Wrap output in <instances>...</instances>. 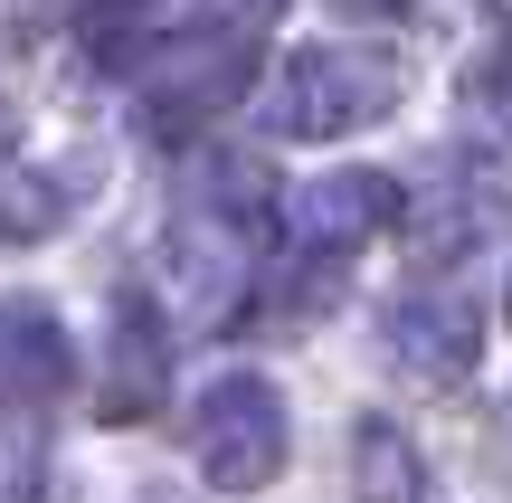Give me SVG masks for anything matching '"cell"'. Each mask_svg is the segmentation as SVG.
Masks as SVG:
<instances>
[{
	"mask_svg": "<svg viewBox=\"0 0 512 503\" xmlns=\"http://www.w3.org/2000/svg\"><path fill=\"white\" fill-rule=\"evenodd\" d=\"M399 57L361 48V38H304V48L275 57L266 76V124L275 133H304V143H332V133H361L370 114L399 105Z\"/></svg>",
	"mask_w": 512,
	"mask_h": 503,
	"instance_id": "6da1fadb",
	"label": "cell"
},
{
	"mask_svg": "<svg viewBox=\"0 0 512 503\" xmlns=\"http://www.w3.org/2000/svg\"><path fill=\"white\" fill-rule=\"evenodd\" d=\"M256 57L238 29H200V38H152L143 48V133L152 143H190V133H209L228 105L247 95Z\"/></svg>",
	"mask_w": 512,
	"mask_h": 503,
	"instance_id": "7a4b0ae2",
	"label": "cell"
},
{
	"mask_svg": "<svg viewBox=\"0 0 512 503\" xmlns=\"http://www.w3.org/2000/svg\"><path fill=\"white\" fill-rule=\"evenodd\" d=\"M285 399H275L266 371H219L200 390V409H190V456H200V475L219 494H256L285 475Z\"/></svg>",
	"mask_w": 512,
	"mask_h": 503,
	"instance_id": "3957f363",
	"label": "cell"
},
{
	"mask_svg": "<svg viewBox=\"0 0 512 503\" xmlns=\"http://www.w3.org/2000/svg\"><path fill=\"white\" fill-rule=\"evenodd\" d=\"M238 295H247V238L190 200L162 228V247H152V304L171 323H190V333H209V323L238 314Z\"/></svg>",
	"mask_w": 512,
	"mask_h": 503,
	"instance_id": "277c9868",
	"label": "cell"
},
{
	"mask_svg": "<svg viewBox=\"0 0 512 503\" xmlns=\"http://www.w3.org/2000/svg\"><path fill=\"white\" fill-rule=\"evenodd\" d=\"M484 352V314L465 285H408L389 304V361H399L418 390H456Z\"/></svg>",
	"mask_w": 512,
	"mask_h": 503,
	"instance_id": "5b68a950",
	"label": "cell"
},
{
	"mask_svg": "<svg viewBox=\"0 0 512 503\" xmlns=\"http://www.w3.org/2000/svg\"><path fill=\"white\" fill-rule=\"evenodd\" d=\"M275 200H285V238L304 257H351L380 228H399V181L389 171H323L304 190H275Z\"/></svg>",
	"mask_w": 512,
	"mask_h": 503,
	"instance_id": "8992f818",
	"label": "cell"
},
{
	"mask_svg": "<svg viewBox=\"0 0 512 503\" xmlns=\"http://www.w3.org/2000/svg\"><path fill=\"white\" fill-rule=\"evenodd\" d=\"M399 228H408V247H418L427 266L475 257V247L503 228V181L475 171V162H437L418 190H399Z\"/></svg>",
	"mask_w": 512,
	"mask_h": 503,
	"instance_id": "52a82bcc",
	"label": "cell"
},
{
	"mask_svg": "<svg viewBox=\"0 0 512 503\" xmlns=\"http://www.w3.org/2000/svg\"><path fill=\"white\" fill-rule=\"evenodd\" d=\"M171 390V361H162V314H152V295H114V323H105V352H95V418L105 428H133V418H152Z\"/></svg>",
	"mask_w": 512,
	"mask_h": 503,
	"instance_id": "ba28073f",
	"label": "cell"
},
{
	"mask_svg": "<svg viewBox=\"0 0 512 503\" xmlns=\"http://www.w3.org/2000/svg\"><path fill=\"white\" fill-rule=\"evenodd\" d=\"M95 181H105L95 152H67V162H10V152H0V238H10V247L57 238V228L86 209Z\"/></svg>",
	"mask_w": 512,
	"mask_h": 503,
	"instance_id": "9c48e42d",
	"label": "cell"
},
{
	"mask_svg": "<svg viewBox=\"0 0 512 503\" xmlns=\"http://www.w3.org/2000/svg\"><path fill=\"white\" fill-rule=\"evenodd\" d=\"M0 390H10V399L76 390V342H67V323H57L38 295H10V304H0Z\"/></svg>",
	"mask_w": 512,
	"mask_h": 503,
	"instance_id": "30bf717a",
	"label": "cell"
},
{
	"mask_svg": "<svg viewBox=\"0 0 512 503\" xmlns=\"http://www.w3.org/2000/svg\"><path fill=\"white\" fill-rule=\"evenodd\" d=\"M351 485H361V494H389V503H418V494H427L418 437H408L399 418H380V409H370L361 428H351Z\"/></svg>",
	"mask_w": 512,
	"mask_h": 503,
	"instance_id": "8fae6325",
	"label": "cell"
},
{
	"mask_svg": "<svg viewBox=\"0 0 512 503\" xmlns=\"http://www.w3.org/2000/svg\"><path fill=\"white\" fill-rule=\"evenodd\" d=\"M190 200H200L209 219H228L238 238H256V228L275 219V171L256 162V152H209V162H200V190H190Z\"/></svg>",
	"mask_w": 512,
	"mask_h": 503,
	"instance_id": "7c38bea8",
	"label": "cell"
},
{
	"mask_svg": "<svg viewBox=\"0 0 512 503\" xmlns=\"http://www.w3.org/2000/svg\"><path fill=\"white\" fill-rule=\"evenodd\" d=\"M0 152H10V114H0Z\"/></svg>",
	"mask_w": 512,
	"mask_h": 503,
	"instance_id": "4fadbf2b",
	"label": "cell"
},
{
	"mask_svg": "<svg viewBox=\"0 0 512 503\" xmlns=\"http://www.w3.org/2000/svg\"><path fill=\"white\" fill-rule=\"evenodd\" d=\"M503 323H512V295H503Z\"/></svg>",
	"mask_w": 512,
	"mask_h": 503,
	"instance_id": "5bb4252c",
	"label": "cell"
}]
</instances>
